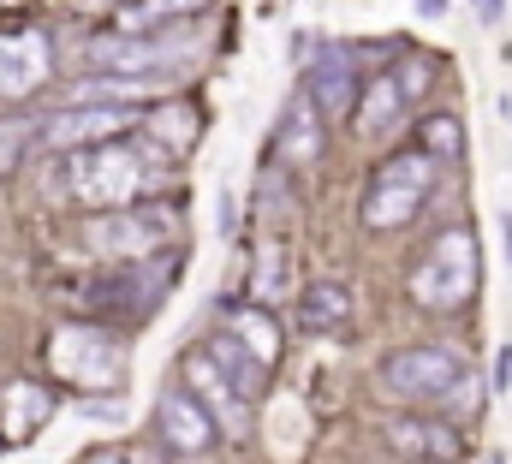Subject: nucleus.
<instances>
[{
  "instance_id": "1",
  "label": "nucleus",
  "mask_w": 512,
  "mask_h": 464,
  "mask_svg": "<svg viewBox=\"0 0 512 464\" xmlns=\"http://www.w3.org/2000/svg\"><path fill=\"white\" fill-rule=\"evenodd\" d=\"M161 173H167V149L131 137V143H90V149H72V161L54 173V185L72 191V197H84V203L126 209V203H137V191H149Z\"/></svg>"
},
{
  "instance_id": "2",
  "label": "nucleus",
  "mask_w": 512,
  "mask_h": 464,
  "mask_svg": "<svg viewBox=\"0 0 512 464\" xmlns=\"http://www.w3.org/2000/svg\"><path fill=\"white\" fill-rule=\"evenodd\" d=\"M477 280H483L477 232L447 227L429 250H423V262H417V274H411V292H417V304H429V310H459V304L477 298Z\"/></svg>"
},
{
  "instance_id": "3",
  "label": "nucleus",
  "mask_w": 512,
  "mask_h": 464,
  "mask_svg": "<svg viewBox=\"0 0 512 464\" xmlns=\"http://www.w3.org/2000/svg\"><path fill=\"white\" fill-rule=\"evenodd\" d=\"M84 54H90V66H102V72L179 78V72L203 54V42H197L185 24H167V30H143V36H102V42H90Z\"/></svg>"
},
{
  "instance_id": "4",
  "label": "nucleus",
  "mask_w": 512,
  "mask_h": 464,
  "mask_svg": "<svg viewBox=\"0 0 512 464\" xmlns=\"http://www.w3.org/2000/svg\"><path fill=\"white\" fill-rule=\"evenodd\" d=\"M465 375L471 369L453 346H399L382 357V393L405 405H447Z\"/></svg>"
},
{
  "instance_id": "5",
  "label": "nucleus",
  "mask_w": 512,
  "mask_h": 464,
  "mask_svg": "<svg viewBox=\"0 0 512 464\" xmlns=\"http://www.w3.org/2000/svg\"><path fill=\"white\" fill-rule=\"evenodd\" d=\"M429 185H435V161L423 149H405V155H387L364 191V227L370 232H393L405 227L423 203H429Z\"/></svg>"
},
{
  "instance_id": "6",
  "label": "nucleus",
  "mask_w": 512,
  "mask_h": 464,
  "mask_svg": "<svg viewBox=\"0 0 512 464\" xmlns=\"http://www.w3.org/2000/svg\"><path fill=\"white\" fill-rule=\"evenodd\" d=\"M179 232V209H161V203H126V209H114V215H102V221H90L84 232V244L96 250V256H126V262H143V256H155L167 238Z\"/></svg>"
},
{
  "instance_id": "7",
  "label": "nucleus",
  "mask_w": 512,
  "mask_h": 464,
  "mask_svg": "<svg viewBox=\"0 0 512 464\" xmlns=\"http://www.w3.org/2000/svg\"><path fill=\"white\" fill-rule=\"evenodd\" d=\"M429 78H435V66H429L423 54H405L393 72L370 78V84L358 90V125H364V137H382V131H393V125L405 119V108L429 90Z\"/></svg>"
},
{
  "instance_id": "8",
  "label": "nucleus",
  "mask_w": 512,
  "mask_h": 464,
  "mask_svg": "<svg viewBox=\"0 0 512 464\" xmlns=\"http://www.w3.org/2000/svg\"><path fill=\"white\" fill-rule=\"evenodd\" d=\"M179 262H185L179 250H173V256H161V262H149V256H143V268H131V274H114V280L90 286V292H84V304H90V310H102V316H149V310L167 298V286H173Z\"/></svg>"
},
{
  "instance_id": "9",
  "label": "nucleus",
  "mask_w": 512,
  "mask_h": 464,
  "mask_svg": "<svg viewBox=\"0 0 512 464\" xmlns=\"http://www.w3.org/2000/svg\"><path fill=\"white\" fill-rule=\"evenodd\" d=\"M48 363H54V375H72L84 387H114L126 375V351L102 328H60L48 346Z\"/></svg>"
},
{
  "instance_id": "10",
  "label": "nucleus",
  "mask_w": 512,
  "mask_h": 464,
  "mask_svg": "<svg viewBox=\"0 0 512 464\" xmlns=\"http://www.w3.org/2000/svg\"><path fill=\"white\" fill-rule=\"evenodd\" d=\"M322 149H328V119H322V108L304 90H292L280 102V119H274V155L286 167H310Z\"/></svg>"
},
{
  "instance_id": "11",
  "label": "nucleus",
  "mask_w": 512,
  "mask_h": 464,
  "mask_svg": "<svg viewBox=\"0 0 512 464\" xmlns=\"http://www.w3.org/2000/svg\"><path fill=\"white\" fill-rule=\"evenodd\" d=\"M382 441L405 459H423V464H459L465 459V435L441 417H387L382 423Z\"/></svg>"
},
{
  "instance_id": "12",
  "label": "nucleus",
  "mask_w": 512,
  "mask_h": 464,
  "mask_svg": "<svg viewBox=\"0 0 512 464\" xmlns=\"http://www.w3.org/2000/svg\"><path fill=\"white\" fill-rule=\"evenodd\" d=\"M358 322V292L346 274H322L298 292V328L304 334H352Z\"/></svg>"
},
{
  "instance_id": "13",
  "label": "nucleus",
  "mask_w": 512,
  "mask_h": 464,
  "mask_svg": "<svg viewBox=\"0 0 512 464\" xmlns=\"http://www.w3.org/2000/svg\"><path fill=\"white\" fill-rule=\"evenodd\" d=\"M155 429H161V441L173 447V453H209L215 447V417L185 393V387H167L161 399H155Z\"/></svg>"
},
{
  "instance_id": "14",
  "label": "nucleus",
  "mask_w": 512,
  "mask_h": 464,
  "mask_svg": "<svg viewBox=\"0 0 512 464\" xmlns=\"http://www.w3.org/2000/svg\"><path fill=\"white\" fill-rule=\"evenodd\" d=\"M304 96L322 108V119L346 114L352 96H358V54L340 48V42H328V48L310 60V72H304Z\"/></svg>"
},
{
  "instance_id": "15",
  "label": "nucleus",
  "mask_w": 512,
  "mask_h": 464,
  "mask_svg": "<svg viewBox=\"0 0 512 464\" xmlns=\"http://www.w3.org/2000/svg\"><path fill=\"white\" fill-rule=\"evenodd\" d=\"M185 375H191V393H203L197 405L215 417V429H227V435H245V429H251V399H245V393H239V387H233L203 351L185 357Z\"/></svg>"
},
{
  "instance_id": "16",
  "label": "nucleus",
  "mask_w": 512,
  "mask_h": 464,
  "mask_svg": "<svg viewBox=\"0 0 512 464\" xmlns=\"http://www.w3.org/2000/svg\"><path fill=\"white\" fill-rule=\"evenodd\" d=\"M131 119H137V108H66V114H54L48 125H36V137L48 149H90L96 137L126 131Z\"/></svg>"
},
{
  "instance_id": "17",
  "label": "nucleus",
  "mask_w": 512,
  "mask_h": 464,
  "mask_svg": "<svg viewBox=\"0 0 512 464\" xmlns=\"http://www.w3.org/2000/svg\"><path fill=\"white\" fill-rule=\"evenodd\" d=\"M203 357H209V363H215V369L245 393V399H256V393L268 387V363H262V357L233 334V328H215V334L203 340Z\"/></svg>"
},
{
  "instance_id": "18",
  "label": "nucleus",
  "mask_w": 512,
  "mask_h": 464,
  "mask_svg": "<svg viewBox=\"0 0 512 464\" xmlns=\"http://www.w3.org/2000/svg\"><path fill=\"white\" fill-rule=\"evenodd\" d=\"M48 78V42L42 36H0V96H24Z\"/></svg>"
},
{
  "instance_id": "19",
  "label": "nucleus",
  "mask_w": 512,
  "mask_h": 464,
  "mask_svg": "<svg viewBox=\"0 0 512 464\" xmlns=\"http://www.w3.org/2000/svg\"><path fill=\"white\" fill-rule=\"evenodd\" d=\"M48 411H54V399H48L42 387H30V381L6 387V399H0V417H6V441H36V429L48 423Z\"/></svg>"
},
{
  "instance_id": "20",
  "label": "nucleus",
  "mask_w": 512,
  "mask_h": 464,
  "mask_svg": "<svg viewBox=\"0 0 512 464\" xmlns=\"http://www.w3.org/2000/svg\"><path fill=\"white\" fill-rule=\"evenodd\" d=\"M423 155H429V161H459V155H465V125L453 114L423 119Z\"/></svg>"
},
{
  "instance_id": "21",
  "label": "nucleus",
  "mask_w": 512,
  "mask_h": 464,
  "mask_svg": "<svg viewBox=\"0 0 512 464\" xmlns=\"http://www.w3.org/2000/svg\"><path fill=\"white\" fill-rule=\"evenodd\" d=\"M262 328H268V316H262V310H245V316L233 322V334H239L262 363H274V357H280V334H262Z\"/></svg>"
},
{
  "instance_id": "22",
  "label": "nucleus",
  "mask_w": 512,
  "mask_h": 464,
  "mask_svg": "<svg viewBox=\"0 0 512 464\" xmlns=\"http://www.w3.org/2000/svg\"><path fill=\"white\" fill-rule=\"evenodd\" d=\"M280 274H286V250H280V244L268 238V244H262V256H256V298H262V304H268V298H274V292L286 286Z\"/></svg>"
},
{
  "instance_id": "23",
  "label": "nucleus",
  "mask_w": 512,
  "mask_h": 464,
  "mask_svg": "<svg viewBox=\"0 0 512 464\" xmlns=\"http://www.w3.org/2000/svg\"><path fill=\"white\" fill-rule=\"evenodd\" d=\"M30 143H36V125H30V119H0V173L18 167Z\"/></svg>"
},
{
  "instance_id": "24",
  "label": "nucleus",
  "mask_w": 512,
  "mask_h": 464,
  "mask_svg": "<svg viewBox=\"0 0 512 464\" xmlns=\"http://www.w3.org/2000/svg\"><path fill=\"white\" fill-rule=\"evenodd\" d=\"M161 125L173 131V137H167V155H179V149H191V143H197V137H191V131H197V114H191V108H179V102H173L167 114H155V131H161Z\"/></svg>"
},
{
  "instance_id": "25",
  "label": "nucleus",
  "mask_w": 512,
  "mask_h": 464,
  "mask_svg": "<svg viewBox=\"0 0 512 464\" xmlns=\"http://www.w3.org/2000/svg\"><path fill=\"white\" fill-rule=\"evenodd\" d=\"M203 0H137L131 6V24H167V18H179V12H197Z\"/></svg>"
},
{
  "instance_id": "26",
  "label": "nucleus",
  "mask_w": 512,
  "mask_h": 464,
  "mask_svg": "<svg viewBox=\"0 0 512 464\" xmlns=\"http://www.w3.org/2000/svg\"><path fill=\"white\" fill-rule=\"evenodd\" d=\"M512 387V346L495 351V393H507Z\"/></svg>"
},
{
  "instance_id": "27",
  "label": "nucleus",
  "mask_w": 512,
  "mask_h": 464,
  "mask_svg": "<svg viewBox=\"0 0 512 464\" xmlns=\"http://www.w3.org/2000/svg\"><path fill=\"white\" fill-rule=\"evenodd\" d=\"M411 6H417V18H429V24H435V18H447V6H453V0H411Z\"/></svg>"
},
{
  "instance_id": "28",
  "label": "nucleus",
  "mask_w": 512,
  "mask_h": 464,
  "mask_svg": "<svg viewBox=\"0 0 512 464\" xmlns=\"http://www.w3.org/2000/svg\"><path fill=\"white\" fill-rule=\"evenodd\" d=\"M471 6H477V18H483V24H495V18L507 12V0H471Z\"/></svg>"
},
{
  "instance_id": "29",
  "label": "nucleus",
  "mask_w": 512,
  "mask_h": 464,
  "mask_svg": "<svg viewBox=\"0 0 512 464\" xmlns=\"http://www.w3.org/2000/svg\"><path fill=\"white\" fill-rule=\"evenodd\" d=\"M495 227H501V250H507V268H512V209H501V221H495Z\"/></svg>"
},
{
  "instance_id": "30",
  "label": "nucleus",
  "mask_w": 512,
  "mask_h": 464,
  "mask_svg": "<svg viewBox=\"0 0 512 464\" xmlns=\"http://www.w3.org/2000/svg\"><path fill=\"white\" fill-rule=\"evenodd\" d=\"M126 464H155V459H149V453H131V459Z\"/></svg>"
}]
</instances>
